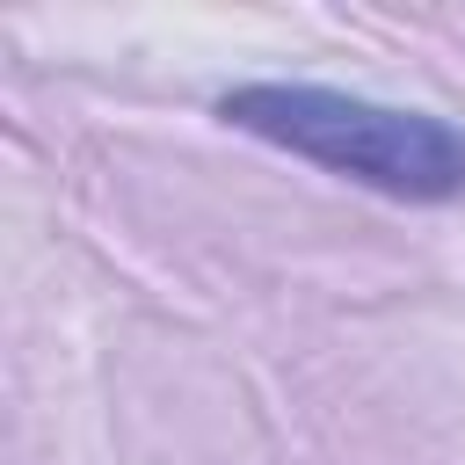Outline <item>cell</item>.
I'll return each mask as SVG.
<instances>
[{
    "mask_svg": "<svg viewBox=\"0 0 465 465\" xmlns=\"http://www.w3.org/2000/svg\"><path fill=\"white\" fill-rule=\"evenodd\" d=\"M218 116L291 160H312L400 203L465 196V131L429 109H392V102L341 94L320 80H247L218 94Z\"/></svg>",
    "mask_w": 465,
    "mask_h": 465,
    "instance_id": "1",
    "label": "cell"
}]
</instances>
